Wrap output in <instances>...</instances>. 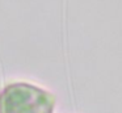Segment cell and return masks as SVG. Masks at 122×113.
I'll return each instance as SVG.
<instances>
[{
    "instance_id": "1",
    "label": "cell",
    "mask_w": 122,
    "mask_h": 113,
    "mask_svg": "<svg viewBox=\"0 0 122 113\" xmlns=\"http://www.w3.org/2000/svg\"><path fill=\"white\" fill-rule=\"evenodd\" d=\"M55 96L38 86L17 81L0 92V113H53Z\"/></svg>"
}]
</instances>
